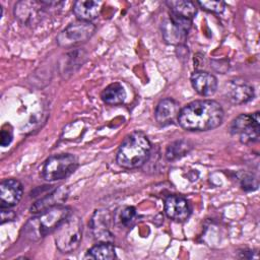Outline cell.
Here are the masks:
<instances>
[{"label": "cell", "instance_id": "obj_1", "mask_svg": "<svg viewBox=\"0 0 260 260\" xmlns=\"http://www.w3.org/2000/svg\"><path fill=\"white\" fill-rule=\"evenodd\" d=\"M223 120L221 106L212 100L191 102L180 110L179 125L188 131H207L218 127Z\"/></svg>", "mask_w": 260, "mask_h": 260}, {"label": "cell", "instance_id": "obj_2", "mask_svg": "<svg viewBox=\"0 0 260 260\" xmlns=\"http://www.w3.org/2000/svg\"><path fill=\"white\" fill-rule=\"evenodd\" d=\"M151 144L141 131H135L126 136L117 152V162L124 169L142 167L150 155Z\"/></svg>", "mask_w": 260, "mask_h": 260}, {"label": "cell", "instance_id": "obj_3", "mask_svg": "<svg viewBox=\"0 0 260 260\" xmlns=\"http://www.w3.org/2000/svg\"><path fill=\"white\" fill-rule=\"evenodd\" d=\"M70 213L71 209L64 205L37 213L25 223L24 234L29 240L39 241L53 233Z\"/></svg>", "mask_w": 260, "mask_h": 260}, {"label": "cell", "instance_id": "obj_4", "mask_svg": "<svg viewBox=\"0 0 260 260\" xmlns=\"http://www.w3.org/2000/svg\"><path fill=\"white\" fill-rule=\"evenodd\" d=\"M55 243L62 253H70L77 249L82 239V221L74 213H70L54 231Z\"/></svg>", "mask_w": 260, "mask_h": 260}, {"label": "cell", "instance_id": "obj_5", "mask_svg": "<svg viewBox=\"0 0 260 260\" xmlns=\"http://www.w3.org/2000/svg\"><path fill=\"white\" fill-rule=\"evenodd\" d=\"M77 158L70 153H60L50 156L43 165L42 177L48 182L63 180L69 177L76 169Z\"/></svg>", "mask_w": 260, "mask_h": 260}, {"label": "cell", "instance_id": "obj_6", "mask_svg": "<svg viewBox=\"0 0 260 260\" xmlns=\"http://www.w3.org/2000/svg\"><path fill=\"white\" fill-rule=\"evenodd\" d=\"M230 131L234 135H239L240 141L244 144L258 141L260 137L259 112L254 114H241L232 122Z\"/></svg>", "mask_w": 260, "mask_h": 260}, {"label": "cell", "instance_id": "obj_7", "mask_svg": "<svg viewBox=\"0 0 260 260\" xmlns=\"http://www.w3.org/2000/svg\"><path fill=\"white\" fill-rule=\"evenodd\" d=\"M95 26L91 22L77 20L68 24L56 38L57 44L63 48L80 45L91 38Z\"/></svg>", "mask_w": 260, "mask_h": 260}, {"label": "cell", "instance_id": "obj_8", "mask_svg": "<svg viewBox=\"0 0 260 260\" xmlns=\"http://www.w3.org/2000/svg\"><path fill=\"white\" fill-rule=\"evenodd\" d=\"M191 24L192 20L170 12V17L165 19L161 24L164 40L168 44L181 46L186 40Z\"/></svg>", "mask_w": 260, "mask_h": 260}, {"label": "cell", "instance_id": "obj_9", "mask_svg": "<svg viewBox=\"0 0 260 260\" xmlns=\"http://www.w3.org/2000/svg\"><path fill=\"white\" fill-rule=\"evenodd\" d=\"M44 8H47L44 1H19L14 6V14L21 23L30 25L41 20Z\"/></svg>", "mask_w": 260, "mask_h": 260}, {"label": "cell", "instance_id": "obj_10", "mask_svg": "<svg viewBox=\"0 0 260 260\" xmlns=\"http://www.w3.org/2000/svg\"><path fill=\"white\" fill-rule=\"evenodd\" d=\"M191 206L188 200L181 195H170L165 200L166 215L178 222H183L191 215Z\"/></svg>", "mask_w": 260, "mask_h": 260}, {"label": "cell", "instance_id": "obj_11", "mask_svg": "<svg viewBox=\"0 0 260 260\" xmlns=\"http://www.w3.org/2000/svg\"><path fill=\"white\" fill-rule=\"evenodd\" d=\"M23 187L16 179H6L0 184L1 208H11L22 198Z\"/></svg>", "mask_w": 260, "mask_h": 260}, {"label": "cell", "instance_id": "obj_12", "mask_svg": "<svg viewBox=\"0 0 260 260\" xmlns=\"http://www.w3.org/2000/svg\"><path fill=\"white\" fill-rule=\"evenodd\" d=\"M69 196V190L65 186H60L53 190L51 193L45 195L44 197L37 200L30 207L29 211L31 213H40L50 208L63 205Z\"/></svg>", "mask_w": 260, "mask_h": 260}, {"label": "cell", "instance_id": "obj_13", "mask_svg": "<svg viewBox=\"0 0 260 260\" xmlns=\"http://www.w3.org/2000/svg\"><path fill=\"white\" fill-rule=\"evenodd\" d=\"M110 214L107 210L94 211L90 220V229L96 241L112 243L113 235L110 232Z\"/></svg>", "mask_w": 260, "mask_h": 260}, {"label": "cell", "instance_id": "obj_14", "mask_svg": "<svg viewBox=\"0 0 260 260\" xmlns=\"http://www.w3.org/2000/svg\"><path fill=\"white\" fill-rule=\"evenodd\" d=\"M180 113L179 104L173 99H164L161 100L155 109V120L161 126H168L173 124L178 120Z\"/></svg>", "mask_w": 260, "mask_h": 260}, {"label": "cell", "instance_id": "obj_15", "mask_svg": "<svg viewBox=\"0 0 260 260\" xmlns=\"http://www.w3.org/2000/svg\"><path fill=\"white\" fill-rule=\"evenodd\" d=\"M191 84L196 92L203 96H211L217 89L216 77L206 71H196L191 75Z\"/></svg>", "mask_w": 260, "mask_h": 260}, {"label": "cell", "instance_id": "obj_16", "mask_svg": "<svg viewBox=\"0 0 260 260\" xmlns=\"http://www.w3.org/2000/svg\"><path fill=\"white\" fill-rule=\"evenodd\" d=\"M102 3L93 0H79L73 4V13L78 20L90 22L95 19L101 11Z\"/></svg>", "mask_w": 260, "mask_h": 260}, {"label": "cell", "instance_id": "obj_17", "mask_svg": "<svg viewBox=\"0 0 260 260\" xmlns=\"http://www.w3.org/2000/svg\"><path fill=\"white\" fill-rule=\"evenodd\" d=\"M228 93H229V99L232 103H234L236 105H241V104H245L253 99L254 89L252 86H250L247 83L234 82L230 86Z\"/></svg>", "mask_w": 260, "mask_h": 260}, {"label": "cell", "instance_id": "obj_18", "mask_svg": "<svg viewBox=\"0 0 260 260\" xmlns=\"http://www.w3.org/2000/svg\"><path fill=\"white\" fill-rule=\"evenodd\" d=\"M126 90L124 86L119 82L109 84L101 93V98L107 105L115 106L120 105L126 100Z\"/></svg>", "mask_w": 260, "mask_h": 260}, {"label": "cell", "instance_id": "obj_19", "mask_svg": "<svg viewBox=\"0 0 260 260\" xmlns=\"http://www.w3.org/2000/svg\"><path fill=\"white\" fill-rule=\"evenodd\" d=\"M166 4L170 8L171 13L185 17L190 20H192V18L195 16L197 11L195 3L192 1L172 0V1H167Z\"/></svg>", "mask_w": 260, "mask_h": 260}, {"label": "cell", "instance_id": "obj_20", "mask_svg": "<svg viewBox=\"0 0 260 260\" xmlns=\"http://www.w3.org/2000/svg\"><path fill=\"white\" fill-rule=\"evenodd\" d=\"M85 258L112 260L116 258V250L111 242H100L86 252Z\"/></svg>", "mask_w": 260, "mask_h": 260}, {"label": "cell", "instance_id": "obj_21", "mask_svg": "<svg viewBox=\"0 0 260 260\" xmlns=\"http://www.w3.org/2000/svg\"><path fill=\"white\" fill-rule=\"evenodd\" d=\"M192 148V144L187 140H177L171 143L166 150L168 160H175L186 155Z\"/></svg>", "mask_w": 260, "mask_h": 260}, {"label": "cell", "instance_id": "obj_22", "mask_svg": "<svg viewBox=\"0 0 260 260\" xmlns=\"http://www.w3.org/2000/svg\"><path fill=\"white\" fill-rule=\"evenodd\" d=\"M198 4L202 9L213 13H221L225 7L222 1H198Z\"/></svg>", "mask_w": 260, "mask_h": 260}, {"label": "cell", "instance_id": "obj_23", "mask_svg": "<svg viewBox=\"0 0 260 260\" xmlns=\"http://www.w3.org/2000/svg\"><path fill=\"white\" fill-rule=\"evenodd\" d=\"M135 217H136V209L133 206L124 207L119 215L120 222L125 226L131 224L134 221Z\"/></svg>", "mask_w": 260, "mask_h": 260}, {"label": "cell", "instance_id": "obj_24", "mask_svg": "<svg viewBox=\"0 0 260 260\" xmlns=\"http://www.w3.org/2000/svg\"><path fill=\"white\" fill-rule=\"evenodd\" d=\"M241 186H242V188H243L244 190H246V191L255 190V189H257V187H258L257 179H255V178H254L253 176H251V175L245 176V177L242 179Z\"/></svg>", "mask_w": 260, "mask_h": 260}, {"label": "cell", "instance_id": "obj_25", "mask_svg": "<svg viewBox=\"0 0 260 260\" xmlns=\"http://www.w3.org/2000/svg\"><path fill=\"white\" fill-rule=\"evenodd\" d=\"M12 138H13L12 130H10V129H5V128H3V129L1 130V141H0L1 146H3V147L8 146V145L11 143Z\"/></svg>", "mask_w": 260, "mask_h": 260}, {"label": "cell", "instance_id": "obj_26", "mask_svg": "<svg viewBox=\"0 0 260 260\" xmlns=\"http://www.w3.org/2000/svg\"><path fill=\"white\" fill-rule=\"evenodd\" d=\"M15 213L10 208H1V223H4L9 220H13Z\"/></svg>", "mask_w": 260, "mask_h": 260}]
</instances>
